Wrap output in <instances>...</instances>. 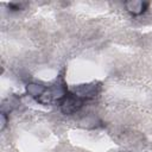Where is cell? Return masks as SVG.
I'll list each match as a JSON object with an SVG mask.
<instances>
[{
  "instance_id": "obj_1",
  "label": "cell",
  "mask_w": 152,
  "mask_h": 152,
  "mask_svg": "<svg viewBox=\"0 0 152 152\" xmlns=\"http://www.w3.org/2000/svg\"><path fill=\"white\" fill-rule=\"evenodd\" d=\"M83 104V100L75 95L74 93H68L65 97L61 101V109L65 114H71L77 112Z\"/></svg>"
},
{
  "instance_id": "obj_2",
  "label": "cell",
  "mask_w": 152,
  "mask_h": 152,
  "mask_svg": "<svg viewBox=\"0 0 152 152\" xmlns=\"http://www.w3.org/2000/svg\"><path fill=\"white\" fill-rule=\"evenodd\" d=\"M99 91V86L95 84H82L77 88H75V95H77L78 97L83 99H93L96 96Z\"/></svg>"
}]
</instances>
